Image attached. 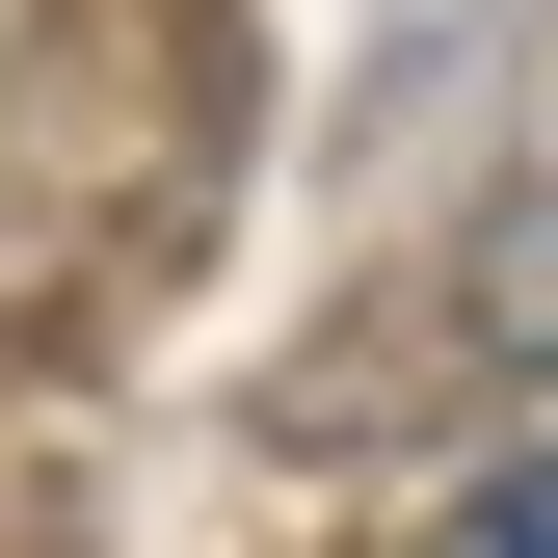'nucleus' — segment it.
Instances as JSON below:
<instances>
[{
	"instance_id": "1",
	"label": "nucleus",
	"mask_w": 558,
	"mask_h": 558,
	"mask_svg": "<svg viewBox=\"0 0 558 558\" xmlns=\"http://www.w3.org/2000/svg\"><path fill=\"white\" fill-rule=\"evenodd\" d=\"M452 532H478V558H558V452H506V478H478Z\"/></svg>"
}]
</instances>
